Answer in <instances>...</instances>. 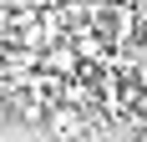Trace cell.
Listing matches in <instances>:
<instances>
[{
  "mask_svg": "<svg viewBox=\"0 0 147 142\" xmlns=\"http://www.w3.org/2000/svg\"><path fill=\"white\" fill-rule=\"evenodd\" d=\"M127 81L147 86V46H142V41H137V51H132V71H127Z\"/></svg>",
  "mask_w": 147,
  "mask_h": 142,
  "instance_id": "2",
  "label": "cell"
},
{
  "mask_svg": "<svg viewBox=\"0 0 147 142\" xmlns=\"http://www.w3.org/2000/svg\"><path fill=\"white\" fill-rule=\"evenodd\" d=\"M41 5H66V0H36V10H41Z\"/></svg>",
  "mask_w": 147,
  "mask_h": 142,
  "instance_id": "4",
  "label": "cell"
},
{
  "mask_svg": "<svg viewBox=\"0 0 147 142\" xmlns=\"http://www.w3.org/2000/svg\"><path fill=\"white\" fill-rule=\"evenodd\" d=\"M41 127H46V137H51V142H81V137H91L86 112H81V107H71V101H51Z\"/></svg>",
  "mask_w": 147,
  "mask_h": 142,
  "instance_id": "1",
  "label": "cell"
},
{
  "mask_svg": "<svg viewBox=\"0 0 147 142\" xmlns=\"http://www.w3.org/2000/svg\"><path fill=\"white\" fill-rule=\"evenodd\" d=\"M137 142H147V122H142V127H137Z\"/></svg>",
  "mask_w": 147,
  "mask_h": 142,
  "instance_id": "5",
  "label": "cell"
},
{
  "mask_svg": "<svg viewBox=\"0 0 147 142\" xmlns=\"http://www.w3.org/2000/svg\"><path fill=\"white\" fill-rule=\"evenodd\" d=\"M137 41L147 46V10H137Z\"/></svg>",
  "mask_w": 147,
  "mask_h": 142,
  "instance_id": "3",
  "label": "cell"
}]
</instances>
